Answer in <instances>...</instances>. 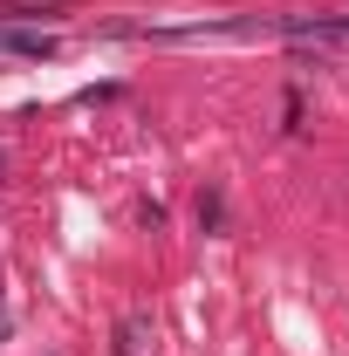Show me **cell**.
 <instances>
[{
    "mask_svg": "<svg viewBox=\"0 0 349 356\" xmlns=\"http://www.w3.org/2000/svg\"><path fill=\"white\" fill-rule=\"evenodd\" d=\"M0 48H14V55H55V35H35V28H0Z\"/></svg>",
    "mask_w": 349,
    "mask_h": 356,
    "instance_id": "cell-1",
    "label": "cell"
}]
</instances>
